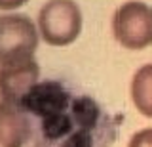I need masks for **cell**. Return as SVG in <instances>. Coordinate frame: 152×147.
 Returning <instances> with one entry per match:
<instances>
[{
    "mask_svg": "<svg viewBox=\"0 0 152 147\" xmlns=\"http://www.w3.org/2000/svg\"><path fill=\"white\" fill-rule=\"evenodd\" d=\"M28 2V0H0V10H17V8L25 6V4Z\"/></svg>",
    "mask_w": 152,
    "mask_h": 147,
    "instance_id": "10",
    "label": "cell"
},
{
    "mask_svg": "<svg viewBox=\"0 0 152 147\" xmlns=\"http://www.w3.org/2000/svg\"><path fill=\"white\" fill-rule=\"evenodd\" d=\"M82 33V12L74 0H48L38 13V35L50 46H69Z\"/></svg>",
    "mask_w": 152,
    "mask_h": 147,
    "instance_id": "2",
    "label": "cell"
},
{
    "mask_svg": "<svg viewBox=\"0 0 152 147\" xmlns=\"http://www.w3.org/2000/svg\"><path fill=\"white\" fill-rule=\"evenodd\" d=\"M131 101L141 115L152 118V63L142 65L133 75Z\"/></svg>",
    "mask_w": 152,
    "mask_h": 147,
    "instance_id": "8",
    "label": "cell"
},
{
    "mask_svg": "<svg viewBox=\"0 0 152 147\" xmlns=\"http://www.w3.org/2000/svg\"><path fill=\"white\" fill-rule=\"evenodd\" d=\"M38 27L25 13L0 16V65L34 58Z\"/></svg>",
    "mask_w": 152,
    "mask_h": 147,
    "instance_id": "4",
    "label": "cell"
},
{
    "mask_svg": "<svg viewBox=\"0 0 152 147\" xmlns=\"http://www.w3.org/2000/svg\"><path fill=\"white\" fill-rule=\"evenodd\" d=\"M72 99L74 94L69 88H65V84H61L59 80H44V82H38L27 94L19 109H23L31 117V120L34 118L36 122L66 109Z\"/></svg>",
    "mask_w": 152,
    "mask_h": 147,
    "instance_id": "6",
    "label": "cell"
},
{
    "mask_svg": "<svg viewBox=\"0 0 152 147\" xmlns=\"http://www.w3.org/2000/svg\"><path fill=\"white\" fill-rule=\"evenodd\" d=\"M127 147H152V128H142L135 132Z\"/></svg>",
    "mask_w": 152,
    "mask_h": 147,
    "instance_id": "9",
    "label": "cell"
},
{
    "mask_svg": "<svg viewBox=\"0 0 152 147\" xmlns=\"http://www.w3.org/2000/svg\"><path fill=\"white\" fill-rule=\"evenodd\" d=\"M112 33L124 48L145 50L152 44V6L141 0H127L112 16Z\"/></svg>",
    "mask_w": 152,
    "mask_h": 147,
    "instance_id": "3",
    "label": "cell"
},
{
    "mask_svg": "<svg viewBox=\"0 0 152 147\" xmlns=\"http://www.w3.org/2000/svg\"><path fill=\"white\" fill-rule=\"evenodd\" d=\"M31 140V117L23 109L0 101V147H25Z\"/></svg>",
    "mask_w": 152,
    "mask_h": 147,
    "instance_id": "7",
    "label": "cell"
},
{
    "mask_svg": "<svg viewBox=\"0 0 152 147\" xmlns=\"http://www.w3.org/2000/svg\"><path fill=\"white\" fill-rule=\"evenodd\" d=\"M118 120L93 98L74 96L66 109L32 122L31 147H110Z\"/></svg>",
    "mask_w": 152,
    "mask_h": 147,
    "instance_id": "1",
    "label": "cell"
},
{
    "mask_svg": "<svg viewBox=\"0 0 152 147\" xmlns=\"http://www.w3.org/2000/svg\"><path fill=\"white\" fill-rule=\"evenodd\" d=\"M40 65L34 58L0 65V101L19 107L25 96L40 82Z\"/></svg>",
    "mask_w": 152,
    "mask_h": 147,
    "instance_id": "5",
    "label": "cell"
}]
</instances>
